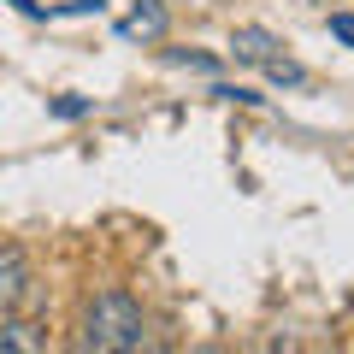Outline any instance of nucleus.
I'll return each instance as SVG.
<instances>
[{
	"mask_svg": "<svg viewBox=\"0 0 354 354\" xmlns=\"http://www.w3.org/2000/svg\"><path fill=\"white\" fill-rule=\"evenodd\" d=\"M77 348H95V354L153 348V330H148L142 301L130 290H95L83 301V319H77Z\"/></svg>",
	"mask_w": 354,
	"mask_h": 354,
	"instance_id": "obj_1",
	"label": "nucleus"
},
{
	"mask_svg": "<svg viewBox=\"0 0 354 354\" xmlns=\"http://www.w3.org/2000/svg\"><path fill=\"white\" fill-rule=\"evenodd\" d=\"M30 278H36V272H30V248L24 242H0V319L24 307Z\"/></svg>",
	"mask_w": 354,
	"mask_h": 354,
	"instance_id": "obj_2",
	"label": "nucleus"
},
{
	"mask_svg": "<svg viewBox=\"0 0 354 354\" xmlns=\"http://www.w3.org/2000/svg\"><path fill=\"white\" fill-rule=\"evenodd\" d=\"M41 348H48L41 319H24V313H6V319H0V354H41Z\"/></svg>",
	"mask_w": 354,
	"mask_h": 354,
	"instance_id": "obj_3",
	"label": "nucleus"
},
{
	"mask_svg": "<svg viewBox=\"0 0 354 354\" xmlns=\"http://www.w3.org/2000/svg\"><path fill=\"white\" fill-rule=\"evenodd\" d=\"M230 53H236L242 65H272L283 53V41L272 36V30H260V24H236V36H230Z\"/></svg>",
	"mask_w": 354,
	"mask_h": 354,
	"instance_id": "obj_4",
	"label": "nucleus"
},
{
	"mask_svg": "<svg viewBox=\"0 0 354 354\" xmlns=\"http://www.w3.org/2000/svg\"><path fill=\"white\" fill-rule=\"evenodd\" d=\"M118 36L124 41H160L165 36V6L160 0H136V6L118 18Z\"/></svg>",
	"mask_w": 354,
	"mask_h": 354,
	"instance_id": "obj_5",
	"label": "nucleus"
},
{
	"mask_svg": "<svg viewBox=\"0 0 354 354\" xmlns=\"http://www.w3.org/2000/svg\"><path fill=\"white\" fill-rule=\"evenodd\" d=\"M260 71L272 77L278 88H301V83H307V71H301V65L290 59V53H278V59H272V65H260Z\"/></svg>",
	"mask_w": 354,
	"mask_h": 354,
	"instance_id": "obj_6",
	"label": "nucleus"
},
{
	"mask_svg": "<svg viewBox=\"0 0 354 354\" xmlns=\"http://www.w3.org/2000/svg\"><path fill=\"white\" fill-rule=\"evenodd\" d=\"M165 65H189V71H207V77L218 71L213 53H189V48H165Z\"/></svg>",
	"mask_w": 354,
	"mask_h": 354,
	"instance_id": "obj_7",
	"label": "nucleus"
},
{
	"mask_svg": "<svg viewBox=\"0 0 354 354\" xmlns=\"http://www.w3.org/2000/svg\"><path fill=\"white\" fill-rule=\"evenodd\" d=\"M88 106H95V101H88V95H53V101H48V113H53V118H65V124H71V118H83Z\"/></svg>",
	"mask_w": 354,
	"mask_h": 354,
	"instance_id": "obj_8",
	"label": "nucleus"
},
{
	"mask_svg": "<svg viewBox=\"0 0 354 354\" xmlns=\"http://www.w3.org/2000/svg\"><path fill=\"white\" fill-rule=\"evenodd\" d=\"M88 12L101 18V12H106V0H65V6H53L48 18H88Z\"/></svg>",
	"mask_w": 354,
	"mask_h": 354,
	"instance_id": "obj_9",
	"label": "nucleus"
},
{
	"mask_svg": "<svg viewBox=\"0 0 354 354\" xmlns=\"http://www.w3.org/2000/svg\"><path fill=\"white\" fill-rule=\"evenodd\" d=\"M213 95H218V101H242V106H260V95H254V88H230V83H213Z\"/></svg>",
	"mask_w": 354,
	"mask_h": 354,
	"instance_id": "obj_10",
	"label": "nucleus"
},
{
	"mask_svg": "<svg viewBox=\"0 0 354 354\" xmlns=\"http://www.w3.org/2000/svg\"><path fill=\"white\" fill-rule=\"evenodd\" d=\"M330 36H337L342 48H354V12H330Z\"/></svg>",
	"mask_w": 354,
	"mask_h": 354,
	"instance_id": "obj_11",
	"label": "nucleus"
},
{
	"mask_svg": "<svg viewBox=\"0 0 354 354\" xmlns=\"http://www.w3.org/2000/svg\"><path fill=\"white\" fill-rule=\"evenodd\" d=\"M6 6H12L18 18H48V6H41V0H6Z\"/></svg>",
	"mask_w": 354,
	"mask_h": 354,
	"instance_id": "obj_12",
	"label": "nucleus"
}]
</instances>
